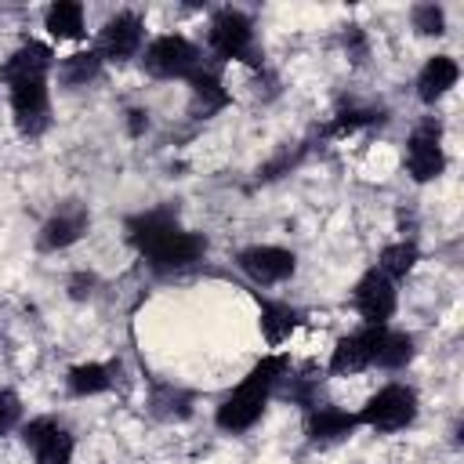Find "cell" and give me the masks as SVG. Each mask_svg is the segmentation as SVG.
<instances>
[{
    "instance_id": "obj_1",
    "label": "cell",
    "mask_w": 464,
    "mask_h": 464,
    "mask_svg": "<svg viewBox=\"0 0 464 464\" xmlns=\"http://www.w3.org/2000/svg\"><path fill=\"white\" fill-rule=\"evenodd\" d=\"M283 373H286V355H265V359L236 384V392L218 406V413H214L218 428H221V431H246V428H254V424L261 420V413H265L268 395H272L276 384L283 381Z\"/></svg>"
},
{
    "instance_id": "obj_2",
    "label": "cell",
    "mask_w": 464,
    "mask_h": 464,
    "mask_svg": "<svg viewBox=\"0 0 464 464\" xmlns=\"http://www.w3.org/2000/svg\"><path fill=\"white\" fill-rule=\"evenodd\" d=\"M355 417L373 431H399L417 417V392L406 384H384Z\"/></svg>"
},
{
    "instance_id": "obj_3",
    "label": "cell",
    "mask_w": 464,
    "mask_h": 464,
    "mask_svg": "<svg viewBox=\"0 0 464 464\" xmlns=\"http://www.w3.org/2000/svg\"><path fill=\"white\" fill-rule=\"evenodd\" d=\"M145 72L160 76V80H178V76H192L199 69V47L185 36H156L149 47H145Z\"/></svg>"
},
{
    "instance_id": "obj_4",
    "label": "cell",
    "mask_w": 464,
    "mask_h": 464,
    "mask_svg": "<svg viewBox=\"0 0 464 464\" xmlns=\"http://www.w3.org/2000/svg\"><path fill=\"white\" fill-rule=\"evenodd\" d=\"M250 44H254V22L243 11L225 7L210 18V51H214V58H221V62H254Z\"/></svg>"
},
{
    "instance_id": "obj_5",
    "label": "cell",
    "mask_w": 464,
    "mask_h": 464,
    "mask_svg": "<svg viewBox=\"0 0 464 464\" xmlns=\"http://www.w3.org/2000/svg\"><path fill=\"white\" fill-rule=\"evenodd\" d=\"M11 116L14 127L25 138H36L51 127V94H47V80H22L11 87Z\"/></svg>"
},
{
    "instance_id": "obj_6",
    "label": "cell",
    "mask_w": 464,
    "mask_h": 464,
    "mask_svg": "<svg viewBox=\"0 0 464 464\" xmlns=\"http://www.w3.org/2000/svg\"><path fill=\"white\" fill-rule=\"evenodd\" d=\"M207 254V239L199 232H185V228H174L167 232L163 239H156L152 246L141 250V257L149 261L152 272H178V268H188L192 261H199Z\"/></svg>"
},
{
    "instance_id": "obj_7",
    "label": "cell",
    "mask_w": 464,
    "mask_h": 464,
    "mask_svg": "<svg viewBox=\"0 0 464 464\" xmlns=\"http://www.w3.org/2000/svg\"><path fill=\"white\" fill-rule=\"evenodd\" d=\"M406 167L413 181H435L446 170V152H442V127L435 120H424L406 145Z\"/></svg>"
},
{
    "instance_id": "obj_8",
    "label": "cell",
    "mask_w": 464,
    "mask_h": 464,
    "mask_svg": "<svg viewBox=\"0 0 464 464\" xmlns=\"http://www.w3.org/2000/svg\"><path fill=\"white\" fill-rule=\"evenodd\" d=\"M384 334H388V326H362V330L341 337L334 344V355H330V373L344 377V373H359V370L373 366Z\"/></svg>"
},
{
    "instance_id": "obj_9",
    "label": "cell",
    "mask_w": 464,
    "mask_h": 464,
    "mask_svg": "<svg viewBox=\"0 0 464 464\" xmlns=\"http://www.w3.org/2000/svg\"><path fill=\"white\" fill-rule=\"evenodd\" d=\"M22 442L36 453L40 464H72L76 442H72V435H69L58 420H51V417L29 420V424L22 428Z\"/></svg>"
},
{
    "instance_id": "obj_10",
    "label": "cell",
    "mask_w": 464,
    "mask_h": 464,
    "mask_svg": "<svg viewBox=\"0 0 464 464\" xmlns=\"http://www.w3.org/2000/svg\"><path fill=\"white\" fill-rule=\"evenodd\" d=\"M352 297H355V308L366 319V326H384L392 319V312H395V283L384 272H377V268H370L355 283Z\"/></svg>"
},
{
    "instance_id": "obj_11",
    "label": "cell",
    "mask_w": 464,
    "mask_h": 464,
    "mask_svg": "<svg viewBox=\"0 0 464 464\" xmlns=\"http://www.w3.org/2000/svg\"><path fill=\"white\" fill-rule=\"evenodd\" d=\"M236 261H239V268H243L254 283H261V286L283 283V279H290L294 268H297V257H294L290 250H283V246H246V250H239Z\"/></svg>"
},
{
    "instance_id": "obj_12",
    "label": "cell",
    "mask_w": 464,
    "mask_h": 464,
    "mask_svg": "<svg viewBox=\"0 0 464 464\" xmlns=\"http://www.w3.org/2000/svg\"><path fill=\"white\" fill-rule=\"evenodd\" d=\"M138 47H141V18L134 11H120L102 25V40H98L102 58L127 62L138 54Z\"/></svg>"
},
{
    "instance_id": "obj_13",
    "label": "cell",
    "mask_w": 464,
    "mask_h": 464,
    "mask_svg": "<svg viewBox=\"0 0 464 464\" xmlns=\"http://www.w3.org/2000/svg\"><path fill=\"white\" fill-rule=\"evenodd\" d=\"M51 65H54L51 47H47V44H40V40H29V44H22V47L4 62L0 80H4L7 87L22 83V80H47Z\"/></svg>"
},
{
    "instance_id": "obj_14",
    "label": "cell",
    "mask_w": 464,
    "mask_h": 464,
    "mask_svg": "<svg viewBox=\"0 0 464 464\" xmlns=\"http://www.w3.org/2000/svg\"><path fill=\"white\" fill-rule=\"evenodd\" d=\"M174 228H181V225H178L174 207H152V210H141V214L127 218V225H123L127 243H130V246H138V250L152 246L156 239H163V236H167V232H174Z\"/></svg>"
},
{
    "instance_id": "obj_15",
    "label": "cell",
    "mask_w": 464,
    "mask_h": 464,
    "mask_svg": "<svg viewBox=\"0 0 464 464\" xmlns=\"http://www.w3.org/2000/svg\"><path fill=\"white\" fill-rule=\"evenodd\" d=\"M457 80H460V65L450 54H435V58L424 62V69L417 76V98L435 105L442 94H450L457 87Z\"/></svg>"
},
{
    "instance_id": "obj_16",
    "label": "cell",
    "mask_w": 464,
    "mask_h": 464,
    "mask_svg": "<svg viewBox=\"0 0 464 464\" xmlns=\"http://www.w3.org/2000/svg\"><path fill=\"white\" fill-rule=\"evenodd\" d=\"M87 225H91V218L83 207H65L40 228V246L44 250H65L87 232Z\"/></svg>"
},
{
    "instance_id": "obj_17",
    "label": "cell",
    "mask_w": 464,
    "mask_h": 464,
    "mask_svg": "<svg viewBox=\"0 0 464 464\" xmlns=\"http://www.w3.org/2000/svg\"><path fill=\"white\" fill-rule=\"evenodd\" d=\"M355 428H359V417L348 410H337V406H319L308 413V439H315V442H337V439L352 435Z\"/></svg>"
},
{
    "instance_id": "obj_18",
    "label": "cell",
    "mask_w": 464,
    "mask_h": 464,
    "mask_svg": "<svg viewBox=\"0 0 464 464\" xmlns=\"http://www.w3.org/2000/svg\"><path fill=\"white\" fill-rule=\"evenodd\" d=\"M257 304H261V334L272 348H279L301 326V312L283 301H268V297H257Z\"/></svg>"
},
{
    "instance_id": "obj_19",
    "label": "cell",
    "mask_w": 464,
    "mask_h": 464,
    "mask_svg": "<svg viewBox=\"0 0 464 464\" xmlns=\"http://www.w3.org/2000/svg\"><path fill=\"white\" fill-rule=\"evenodd\" d=\"M44 25L54 40H80L83 36V7L76 0H58L47 7Z\"/></svg>"
},
{
    "instance_id": "obj_20",
    "label": "cell",
    "mask_w": 464,
    "mask_h": 464,
    "mask_svg": "<svg viewBox=\"0 0 464 464\" xmlns=\"http://www.w3.org/2000/svg\"><path fill=\"white\" fill-rule=\"evenodd\" d=\"M188 91H192V105L203 109V112H214V109H225L228 105V91L221 83V76L214 69H196L188 76Z\"/></svg>"
},
{
    "instance_id": "obj_21",
    "label": "cell",
    "mask_w": 464,
    "mask_h": 464,
    "mask_svg": "<svg viewBox=\"0 0 464 464\" xmlns=\"http://www.w3.org/2000/svg\"><path fill=\"white\" fill-rule=\"evenodd\" d=\"M65 384L80 399L83 395H98V392H105L112 384V366H105V362H80V366H72L65 373Z\"/></svg>"
},
{
    "instance_id": "obj_22",
    "label": "cell",
    "mask_w": 464,
    "mask_h": 464,
    "mask_svg": "<svg viewBox=\"0 0 464 464\" xmlns=\"http://www.w3.org/2000/svg\"><path fill=\"white\" fill-rule=\"evenodd\" d=\"M102 62H105V58L98 54V47H91V51H76V54L62 58V65H58V80H62L65 87H83L87 80L98 76Z\"/></svg>"
},
{
    "instance_id": "obj_23",
    "label": "cell",
    "mask_w": 464,
    "mask_h": 464,
    "mask_svg": "<svg viewBox=\"0 0 464 464\" xmlns=\"http://www.w3.org/2000/svg\"><path fill=\"white\" fill-rule=\"evenodd\" d=\"M417 246L413 243H388L384 250H381V257H377V272H384L388 279H402L406 272H413V265H417Z\"/></svg>"
},
{
    "instance_id": "obj_24",
    "label": "cell",
    "mask_w": 464,
    "mask_h": 464,
    "mask_svg": "<svg viewBox=\"0 0 464 464\" xmlns=\"http://www.w3.org/2000/svg\"><path fill=\"white\" fill-rule=\"evenodd\" d=\"M413 359V337L410 334H399V330H388L384 334V341H381V348H377V366H384V370H399V366H406Z\"/></svg>"
},
{
    "instance_id": "obj_25",
    "label": "cell",
    "mask_w": 464,
    "mask_h": 464,
    "mask_svg": "<svg viewBox=\"0 0 464 464\" xmlns=\"http://www.w3.org/2000/svg\"><path fill=\"white\" fill-rule=\"evenodd\" d=\"M188 410H192V395L188 392L170 388V384H163V388L152 392V413L156 417L174 420V417H188Z\"/></svg>"
},
{
    "instance_id": "obj_26",
    "label": "cell",
    "mask_w": 464,
    "mask_h": 464,
    "mask_svg": "<svg viewBox=\"0 0 464 464\" xmlns=\"http://www.w3.org/2000/svg\"><path fill=\"white\" fill-rule=\"evenodd\" d=\"M381 120H384V112H381V109H366V105H348V109H341V112H337V120H334L330 134L344 138V134H355V130H362V127H370V123H381Z\"/></svg>"
},
{
    "instance_id": "obj_27",
    "label": "cell",
    "mask_w": 464,
    "mask_h": 464,
    "mask_svg": "<svg viewBox=\"0 0 464 464\" xmlns=\"http://www.w3.org/2000/svg\"><path fill=\"white\" fill-rule=\"evenodd\" d=\"M410 18H413V29H417L420 36H442V33H446V14H442V7H435V4H417Z\"/></svg>"
},
{
    "instance_id": "obj_28",
    "label": "cell",
    "mask_w": 464,
    "mask_h": 464,
    "mask_svg": "<svg viewBox=\"0 0 464 464\" xmlns=\"http://www.w3.org/2000/svg\"><path fill=\"white\" fill-rule=\"evenodd\" d=\"M14 420H18V395L14 392H0V435L7 428H14Z\"/></svg>"
},
{
    "instance_id": "obj_29",
    "label": "cell",
    "mask_w": 464,
    "mask_h": 464,
    "mask_svg": "<svg viewBox=\"0 0 464 464\" xmlns=\"http://www.w3.org/2000/svg\"><path fill=\"white\" fill-rule=\"evenodd\" d=\"M91 290H94V276H87V272H76V276L69 279V297L83 301V297H91Z\"/></svg>"
},
{
    "instance_id": "obj_30",
    "label": "cell",
    "mask_w": 464,
    "mask_h": 464,
    "mask_svg": "<svg viewBox=\"0 0 464 464\" xmlns=\"http://www.w3.org/2000/svg\"><path fill=\"white\" fill-rule=\"evenodd\" d=\"M145 130H149V112L145 109H127V134L141 138Z\"/></svg>"
},
{
    "instance_id": "obj_31",
    "label": "cell",
    "mask_w": 464,
    "mask_h": 464,
    "mask_svg": "<svg viewBox=\"0 0 464 464\" xmlns=\"http://www.w3.org/2000/svg\"><path fill=\"white\" fill-rule=\"evenodd\" d=\"M344 47L355 54V62H362V54H366V40H362L359 25H348V33H344Z\"/></svg>"
}]
</instances>
